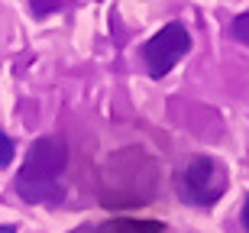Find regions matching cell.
I'll use <instances>...</instances> for the list:
<instances>
[{"label":"cell","instance_id":"obj_3","mask_svg":"<svg viewBox=\"0 0 249 233\" xmlns=\"http://www.w3.org/2000/svg\"><path fill=\"white\" fill-rule=\"evenodd\" d=\"M188 49H191V36H188V29L181 26V23L162 26L156 36L142 46V58H146V65H149V75L152 78L168 75L172 65H178V58L185 55Z\"/></svg>","mask_w":249,"mask_h":233},{"label":"cell","instance_id":"obj_8","mask_svg":"<svg viewBox=\"0 0 249 233\" xmlns=\"http://www.w3.org/2000/svg\"><path fill=\"white\" fill-rule=\"evenodd\" d=\"M0 233H17V227H13V224H3V227H0Z\"/></svg>","mask_w":249,"mask_h":233},{"label":"cell","instance_id":"obj_2","mask_svg":"<svg viewBox=\"0 0 249 233\" xmlns=\"http://www.w3.org/2000/svg\"><path fill=\"white\" fill-rule=\"evenodd\" d=\"M178 197L185 204L194 207H211L220 201V195L227 191V172L220 168V162H213L207 156H197L191 159L181 175H178Z\"/></svg>","mask_w":249,"mask_h":233},{"label":"cell","instance_id":"obj_4","mask_svg":"<svg viewBox=\"0 0 249 233\" xmlns=\"http://www.w3.org/2000/svg\"><path fill=\"white\" fill-rule=\"evenodd\" d=\"M101 233H162L159 220H107Z\"/></svg>","mask_w":249,"mask_h":233},{"label":"cell","instance_id":"obj_7","mask_svg":"<svg viewBox=\"0 0 249 233\" xmlns=\"http://www.w3.org/2000/svg\"><path fill=\"white\" fill-rule=\"evenodd\" d=\"M243 227L249 230V197H246V204H243Z\"/></svg>","mask_w":249,"mask_h":233},{"label":"cell","instance_id":"obj_6","mask_svg":"<svg viewBox=\"0 0 249 233\" xmlns=\"http://www.w3.org/2000/svg\"><path fill=\"white\" fill-rule=\"evenodd\" d=\"M233 36H236V39H240V42H246V46H249V13H243V17H236V19H233Z\"/></svg>","mask_w":249,"mask_h":233},{"label":"cell","instance_id":"obj_5","mask_svg":"<svg viewBox=\"0 0 249 233\" xmlns=\"http://www.w3.org/2000/svg\"><path fill=\"white\" fill-rule=\"evenodd\" d=\"M13 156H17V146H13V140H10L7 133H0V168H7L10 162H13Z\"/></svg>","mask_w":249,"mask_h":233},{"label":"cell","instance_id":"obj_1","mask_svg":"<svg viewBox=\"0 0 249 233\" xmlns=\"http://www.w3.org/2000/svg\"><path fill=\"white\" fill-rule=\"evenodd\" d=\"M65 162H68L65 143L58 136H39L17 175V195L26 204H55V201H62L58 175H62Z\"/></svg>","mask_w":249,"mask_h":233}]
</instances>
